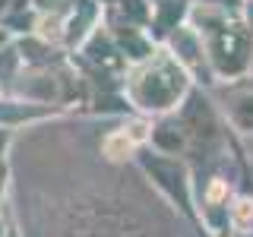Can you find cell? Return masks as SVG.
<instances>
[{"label":"cell","instance_id":"cell-1","mask_svg":"<svg viewBox=\"0 0 253 237\" xmlns=\"http://www.w3.org/2000/svg\"><path fill=\"white\" fill-rule=\"evenodd\" d=\"M177 92H180V73H171L165 67L139 76V82H136V98L146 108H165Z\"/></svg>","mask_w":253,"mask_h":237},{"label":"cell","instance_id":"cell-3","mask_svg":"<svg viewBox=\"0 0 253 237\" xmlns=\"http://www.w3.org/2000/svg\"><path fill=\"white\" fill-rule=\"evenodd\" d=\"M149 171L155 174V177H162V187L171 190V196H180L184 199V184H180V174L174 164H165V161H149Z\"/></svg>","mask_w":253,"mask_h":237},{"label":"cell","instance_id":"cell-4","mask_svg":"<svg viewBox=\"0 0 253 237\" xmlns=\"http://www.w3.org/2000/svg\"><path fill=\"white\" fill-rule=\"evenodd\" d=\"M168 130H171V126H162V130L155 133V142H158V146H165V149H177L180 146V133L177 130L168 133Z\"/></svg>","mask_w":253,"mask_h":237},{"label":"cell","instance_id":"cell-2","mask_svg":"<svg viewBox=\"0 0 253 237\" xmlns=\"http://www.w3.org/2000/svg\"><path fill=\"white\" fill-rule=\"evenodd\" d=\"M212 51H215V60H218V67L225 70V73L228 70H241L244 60H247V35L237 32V29H225L215 38Z\"/></svg>","mask_w":253,"mask_h":237}]
</instances>
